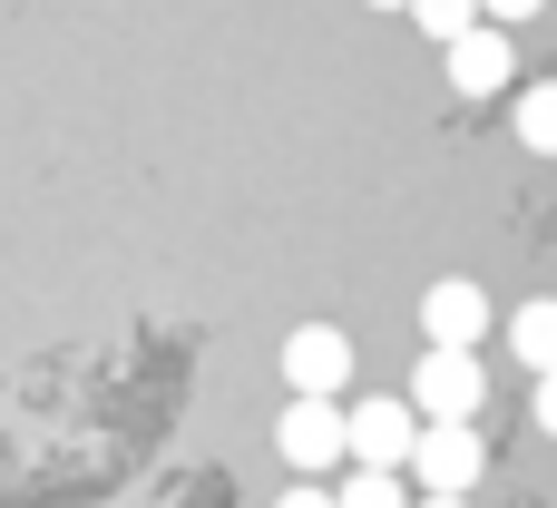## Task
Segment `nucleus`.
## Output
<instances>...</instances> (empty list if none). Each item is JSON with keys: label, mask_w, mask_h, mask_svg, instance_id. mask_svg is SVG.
I'll list each match as a JSON object with an SVG mask.
<instances>
[{"label": "nucleus", "mask_w": 557, "mask_h": 508, "mask_svg": "<svg viewBox=\"0 0 557 508\" xmlns=\"http://www.w3.org/2000/svg\"><path fill=\"white\" fill-rule=\"evenodd\" d=\"M401 401H411L421 421H480V401H490V372H480V352H450V343H421V362H411Z\"/></svg>", "instance_id": "nucleus-1"}, {"label": "nucleus", "mask_w": 557, "mask_h": 508, "mask_svg": "<svg viewBox=\"0 0 557 508\" xmlns=\"http://www.w3.org/2000/svg\"><path fill=\"white\" fill-rule=\"evenodd\" d=\"M401 470H411L421 490H450V499H470V490H480V470H490V450H480V421H421Z\"/></svg>", "instance_id": "nucleus-2"}, {"label": "nucleus", "mask_w": 557, "mask_h": 508, "mask_svg": "<svg viewBox=\"0 0 557 508\" xmlns=\"http://www.w3.org/2000/svg\"><path fill=\"white\" fill-rule=\"evenodd\" d=\"M411 431H421V411H411L401 392L352 401V411H343V460H352V470H401V460H411Z\"/></svg>", "instance_id": "nucleus-3"}, {"label": "nucleus", "mask_w": 557, "mask_h": 508, "mask_svg": "<svg viewBox=\"0 0 557 508\" xmlns=\"http://www.w3.org/2000/svg\"><path fill=\"white\" fill-rule=\"evenodd\" d=\"M284 392L343 401V392H352V333H343V323H294V333H284Z\"/></svg>", "instance_id": "nucleus-4"}, {"label": "nucleus", "mask_w": 557, "mask_h": 508, "mask_svg": "<svg viewBox=\"0 0 557 508\" xmlns=\"http://www.w3.org/2000/svg\"><path fill=\"white\" fill-rule=\"evenodd\" d=\"M274 450H284V470H343V401L294 392L274 421Z\"/></svg>", "instance_id": "nucleus-5"}, {"label": "nucleus", "mask_w": 557, "mask_h": 508, "mask_svg": "<svg viewBox=\"0 0 557 508\" xmlns=\"http://www.w3.org/2000/svg\"><path fill=\"white\" fill-rule=\"evenodd\" d=\"M509 78H519V59H509V29L470 20V29L450 39V88H460V98H499Z\"/></svg>", "instance_id": "nucleus-6"}, {"label": "nucleus", "mask_w": 557, "mask_h": 508, "mask_svg": "<svg viewBox=\"0 0 557 508\" xmlns=\"http://www.w3.org/2000/svg\"><path fill=\"white\" fill-rule=\"evenodd\" d=\"M480 333H490V294L480 284H431L421 294V343H450V352H480Z\"/></svg>", "instance_id": "nucleus-7"}, {"label": "nucleus", "mask_w": 557, "mask_h": 508, "mask_svg": "<svg viewBox=\"0 0 557 508\" xmlns=\"http://www.w3.org/2000/svg\"><path fill=\"white\" fill-rule=\"evenodd\" d=\"M509 127H519V147H529V157H557V78H529V88H519Z\"/></svg>", "instance_id": "nucleus-8"}, {"label": "nucleus", "mask_w": 557, "mask_h": 508, "mask_svg": "<svg viewBox=\"0 0 557 508\" xmlns=\"http://www.w3.org/2000/svg\"><path fill=\"white\" fill-rule=\"evenodd\" d=\"M509 352H519L529 372H557V303H519V313H509Z\"/></svg>", "instance_id": "nucleus-9"}, {"label": "nucleus", "mask_w": 557, "mask_h": 508, "mask_svg": "<svg viewBox=\"0 0 557 508\" xmlns=\"http://www.w3.org/2000/svg\"><path fill=\"white\" fill-rule=\"evenodd\" d=\"M333 508H411V499H401V470H352L333 490Z\"/></svg>", "instance_id": "nucleus-10"}, {"label": "nucleus", "mask_w": 557, "mask_h": 508, "mask_svg": "<svg viewBox=\"0 0 557 508\" xmlns=\"http://www.w3.org/2000/svg\"><path fill=\"white\" fill-rule=\"evenodd\" d=\"M411 20H421V29H431V39L450 49V39H460V29L480 20V0H411Z\"/></svg>", "instance_id": "nucleus-11"}, {"label": "nucleus", "mask_w": 557, "mask_h": 508, "mask_svg": "<svg viewBox=\"0 0 557 508\" xmlns=\"http://www.w3.org/2000/svg\"><path fill=\"white\" fill-rule=\"evenodd\" d=\"M539 10H548V0H480V20H490V29H519V20H539Z\"/></svg>", "instance_id": "nucleus-12"}, {"label": "nucleus", "mask_w": 557, "mask_h": 508, "mask_svg": "<svg viewBox=\"0 0 557 508\" xmlns=\"http://www.w3.org/2000/svg\"><path fill=\"white\" fill-rule=\"evenodd\" d=\"M529 411H539V431L557 441V372H539V392H529Z\"/></svg>", "instance_id": "nucleus-13"}, {"label": "nucleus", "mask_w": 557, "mask_h": 508, "mask_svg": "<svg viewBox=\"0 0 557 508\" xmlns=\"http://www.w3.org/2000/svg\"><path fill=\"white\" fill-rule=\"evenodd\" d=\"M274 508H333V490H284Z\"/></svg>", "instance_id": "nucleus-14"}, {"label": "nucleus", "mask_w": 557, "mask_h": 508, "mask_svg": "<svg viewBox=\"0 0 557 508\" xmlns=\"http://www.w3.org/2000/svg\"><path fill=\"white\" fill-rule=\"evenodd\" d=\"M421 508H470V499H450V490H421Z\"/></svg>", "instance_id": "nucleus-15"}, {"label": "nucleus", "mask_w": 557, "mask_h": 508, "mask_svg": "<svg viewBox=\"0 0 557 508\" xmlns=\"http://www.w3.org/2000/svg\"><path fill=\"white\" fill-rule=\"evenodd\" d=\"M372 10H411V0H372Z\"/></svg>", "instance_id": "nucleus-16"}]
</instances>
